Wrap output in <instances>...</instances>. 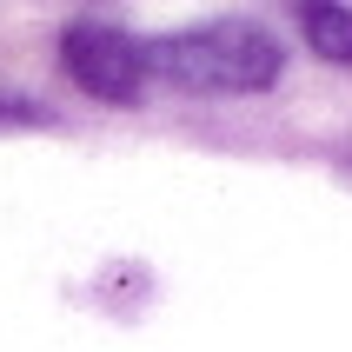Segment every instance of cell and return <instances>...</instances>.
<instances>
[{
  "label": "cell",
  "mask_w": 352,
  "mask_h": 352,
  "mask_svg": "<svg viewBox=\"0 0 352 352\" xmlns=\"http://www.w3.org/2000/svg\"><path fill=\"white\" fill-rule=\"evenodd\" d=\"M60 60L94 100H140L146 87V47L113 20H74L60 40Z\"/></svg>",
  "instance_id": "obj_2"
},
{
  "label": "cell",
  "mask_w": 352,
  "mask_h": 352,
  "mask_svg": "<svg viewBox=\"0 0 352 352\" xmlns=\"http://www.w3.org/2000/svg\"><path fill=\"white\" fill-rule=\"evenodd\" d=\"M286 67L279 40L253 20H206L146 47V80H173L186 94H266Z\"/></svg>",
  "instance_id": "obj_1"
},
{
  "label": "cell",
  "mask_w": 352,
  "mask_h": 352,
  "mask_svg": "<svg viewBox=\"0 0 352 352\" xmlns=\"http://www.w3.org/2000/svg\"><path fill=\"white\" fill-rule=\"evenodd\" d=\"M293 20L306 27V47L319 60H339V67L352 60V7H339V0H293Z\"/></svg>",
  "instance_id": "obj_3"
},
{
  "label": "cell",
  "mask_w": 352,
  "mask_h": 352,
  "mask_svg": "<svg viewBox=\"0 0 352 352\" xmlns=\"http://www.w3.org/2000/svg\"><path fill=\"white\" fill-rule=\"evenodd\" d=\"M0 120H40V107H27V100H0Z\"/></svg>",
  "instance_id": "obj_4"
}]
</instances>
